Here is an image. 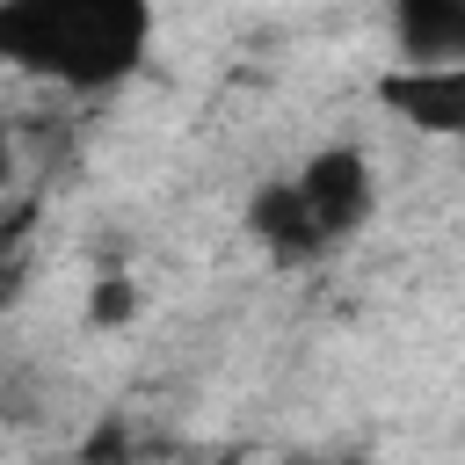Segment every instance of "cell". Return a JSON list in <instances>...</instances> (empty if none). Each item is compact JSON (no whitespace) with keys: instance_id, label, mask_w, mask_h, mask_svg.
Listing matches in <instances>:
<instances>
[{"instance_id":"cell-1","label":"cell","mask_w":465,"mask_h":465,"mask_svg":"<svg viewBox=\"0 0 465 465\" xmlns=\"http://www.w3.org/2000/svg\"><path fill=\"white\" fill-rule=\"evenodd\" d=\"M153 15L138 0H15L0 7V58L58 80V87H109L145 58Z\"/></svg>"},{"instance_id":"cell-2","label":"cell","mask_w":465,"mask_h":465,"mask_svg":"<svg viewBox=\"0 0 465 465\" xmlns=\"http://www.w3.org/2000/svg\"><path fill=\"white\" fill-rule=\"evenodd\" d=\"M291 182H298V196H305V211H312V225H320L327 247L349 240V232L371 218V160H363L356 145H327V153H312Z\"/></svg>"},{"instance_id":"cell-3","label":"cell","mask_w":465,"mask_h":465,"mask_svg":"<svg viewBox=\"0 0 465 465\" xmlns=\"http://www.w3.org/2000/svg\"><path fill=\"white\" fill-rule=\"evenodd\" d=\"M378 102L429 138H465V58L458 65H392V73H378Z\"/></svg>"},{"instance_id":"cell-4","label":"cell","mask_w":465,"mask_h":465,"mask_svg":"<svg viewBox=\"0 0 465 465\" xmlns=\"http://www.w3.org/2000/svg\"><path fill=\"white\" fill-rule=\"evenodd\" d=\"M247 232H254L276 262H312V254H327V240H320V225H312V211H305V196H298L291 174L254 189V203H247Z\"/></svg>"},{"instance_id":"cell-5","label":"cell","mask_w":465,"mask_h":465,"mask_svg":"<svg viewBox=\"0 0 465 465\" xmlns=\"http://www.w3.org/2000/svg\"><path fill=\"white\" fill-rule=\"evenodd\" d=\"M392 29L407 51L400 65H458L465 58V7H450V0H414L392 15Z\"/></svg>"},{"instance_id":"cell-6","label":"cell","mask_w":465,"mask_h":465,"mask_svg":"<svg viewBox=\"0 0 465 465\" xmlns=\"http://www.w3.org/2000/svg\"><path fill=\"white\" fill-rule=\"evenodd\" d=\"M131 305H138V298H131V283H124V276H102V283H94V298H87V320H94V327H124V320H131Z\"/></svg>"},{"instance_id":"cell-7","label":"cell","mask_w":465,"mask_h":465,"mask_svg":"<svg viewBox=\"0 0 465 465\" xmlns=\"http://www.w3.org/2000/svg\"><path fill=\"white\" fill-rule=\"evenodd\" d=\"M0 182H7V124H0Z\"/></svg>"}]
</instances>
